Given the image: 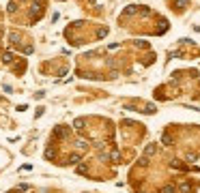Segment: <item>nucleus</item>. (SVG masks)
Listing matches in <instances>:
<instances>
[]
</instances>
